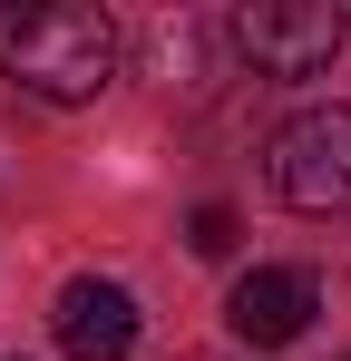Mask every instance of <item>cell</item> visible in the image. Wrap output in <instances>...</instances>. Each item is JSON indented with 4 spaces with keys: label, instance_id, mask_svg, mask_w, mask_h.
<instances>
[{
    "label": "cell",
    "instance_id": "2",
    "mask_svg": "<svg viewBox=\"0 0 351 361\" xmlns=\"http://www.w3.org/2000/svg\"><path fill=\"white\" fill-rule=\"evenodd\" d=\"M273 195L292 215H351V108L342 98L273 127Z\"/></svg>",
    "mask_w": 351,
    "mask_h": 361
},
{
    "label": "cell",
    "instance_id": "5",
    "mask_svg": "<svg viewBox=\"0 0 351 361\" xmlns=\"http://www.w3.org/2000/svg\"><path fill=\"white\" fill-rule=\"evenodd\" d=\"M49 332H58V352H68V361H127V352H137V293L78 274V283H58Z\"/></svg>",
    "mask_w": 351,
    "mask_h": 361
},
{
    "label": "cell",
    "instance_id": "4",
    "mask_svg": "<svg viewBox=\"0 0 351 361\" xmlns=\"http://www.w3.org/2000/svg\"><path fill=\"white\" fill-rule=\"evenodd\" d=\"M312 312H322V283H312L302 264H254V274L225 293V332L254 342V352H283V342L312 332Z\"/></svg>",
    "mask_w": 351,
    "mask_h": 361
},
{
    "label": "cell",
    "instance_id": "1",
    "mask_svg": "<svg viewBox=\"0 0 351 361\" xmlns=\"http://www.w3.org/2000/svg\"><path fill=\"white\" fill-rule=\"evenodd\" d=\"M0 78L39 108H88L117 78V20L88 0H0Z\"/></svg>",
    "mask_w": 351,
    "mask_h": 361
},
{
    "label": "cell",
    "instance_id": "6",
    "mask_svg": "<svg viewBox=\"0 0 351 361\" xmlns=\"http://www.w3.org/2000/svg\"><path fill=\"white\" fill-rule=\"evenodd\" d=\"M234 235H244V225H234V205H195V225H185V244H195V254H215V264L234 254Z\"/></svg>",
    "mask_w": 351,
    "mask_h": 361
},
{
    "label": "cell",
    "instance_id": "3",
    "mask_svg": "<svg viewBox=\"0 0 351 361\" xmlns=\"http://www.w3.org/2000/svg\"><path fill=\"white\" fill-rule=\"evenodd\" d=\"M342 0H254L234 10V49L264 68V78H322L342 59Z\"/></svg>",
    "mask_w": 351,
    "mask_h": 361
}]
</instances>
